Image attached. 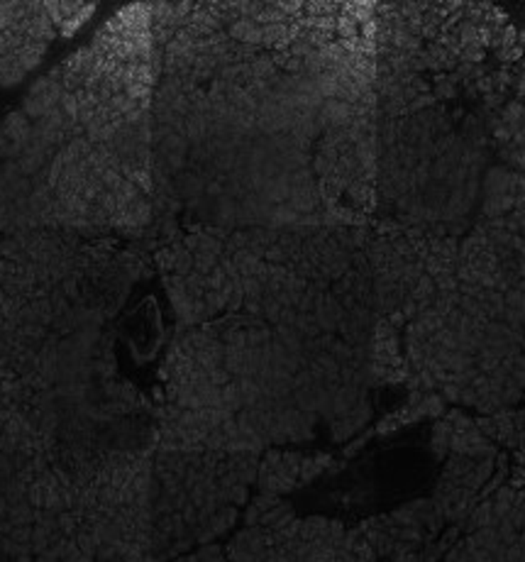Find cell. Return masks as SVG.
<instances>
[{"mask_svg": "<svg viewBox=\"0 0 525 562\" xmlns=\"http://www.w3.org/2000/svg\"><path fill=\"white\" fill-rule=\"evenodd\" d=\"M149 8L154 238L362 228L377 203L374 5Z\"/></svg>", "mask_w": 525, "mask_h": 562, "instance_id": "6da1fadb", "label": "cell"}, {"mask_svg": "<svg viewBox=\"0 0 525 562\" xmlns=\"http://www.w3.org/2000/svg\"><path fill=\"white\" fill-rule=\"evenodd\" d=\"M149 3L125 5L39 76L0 122V193L10 228L152 240Z\"/></svg>", "mask_w": 525, "mask_h": 562, "instance_id": "7a4b0ae2", "label": "cell"}, {"mask_svg": "<svg viewBox=\"0 0 525 562\" xmlns=\"http://www.w3.org/2000/svg\"><path fill=\"white\" fill-rule=\"evenodd\" d=\"M152 240L0 235V372L35 386L115 376L110 323L149 272Z\"/></svg>", "mask_w": 525, "mask_h": 562, "instance_id": "3957f363", "label": "cell"}, {"mask_svg": "<svg viewBox=\"0 0 525 562\" xmlns=\"http://www.w3.org/2000/svg\"><path fill=\"white\" fill-rule=\"evenodd\" d=\"M259 452L154 445L144 494L142 562L210 543L237 519Z\"/></svg>", "mask_w": 525, "mask_h": 562, "instance_id": "277c9868", "label": "cell"}, {"mask_svg": "<svg viewBox=\"0 0 525 562\" xmlns=\"http://www.w3.org/2000/svg\"><path fill=\"white\" fill-rule=\"evenodd\" d=\"M57 37L47 3H0V91L20 83Z\"/></svg>", "mask_w": 525, "mask_h": 562, "instance_id": "5b68a950", "label": "cell"}, {"mask_svg": "<svg viewBox=\"0 0 525 562\" xmlns=\"http://www.w3.org/2000/svg\"><path fill=\"white\" fill-rule=\"evenodd\" d=\"M332 457L328 452H303V450H269L259 460L256 484L261 494L281 497L286 492L308 484L320 472L330 467Z\"/></svg>", "mask_w": 525, "mask_h": 562, "instance_id": "8992f818", "label": "cell"}, {"mask_svg": "<svg viewBox=\"0 0 525 562\" xmlns=\"http://www.w3.org/2000/svg\"><path fill=\"white\" fill-rule=\"evenodd\" d=\"M96 3H61V0H47L49 18L54 22L57 37H74L88 20L96 15Z\"/></svg>", "mask_w": 525, "mask_h": 562, "instance_id": "52a82bcc", "label": "cell"}]
</instances>
